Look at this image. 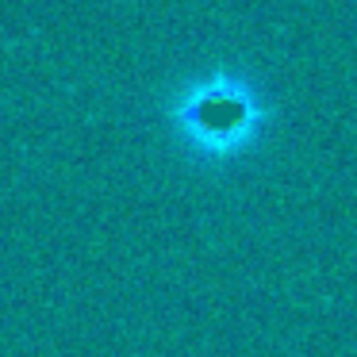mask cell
<instances>
[{
    "label": "cell",
    "instance_id": "obj_1",
    "mask_svg": "<svg viewBox=\"0 0 357 357\" xmlns=\"http://www.w3.org/2000/svg\"><path fill=\"white\" fill-rule=\"evenodd\" d=\"M188 131L192 139H215V142H238L242 135L250 131V119H246V104L238 96H219V100L208 104H192V119H188Z\"/></svg>",
    "mask_w": 357,
    "mask_h": 357
}]
</instances>
